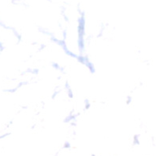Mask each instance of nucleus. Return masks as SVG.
Segmentation results:
<instances>
[]
</instances>
